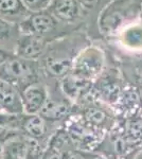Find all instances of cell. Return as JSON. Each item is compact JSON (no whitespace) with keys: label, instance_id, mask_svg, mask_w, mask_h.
<instances>
[{"label":"cell","instance_id":"8fae6325","mask_svg":"<svg viewBox=\"0 0 142 159\" xmlns=\"http://www.w3.org/2000/svg\"><path fill=\"white\" fill-rule=\"evenodd\" d=\"M24 114L38 115L48 98V85L45 80L36 82L20 91Z\"/></svg>","mask_w":142,"mask_h":159},{"label":"cell","instance_id":"484cf974","mask_svg":"<svg viewBox=\"0 0 142 159\" xmlns=\"http://www.w3.org/2000/svg\"><path fill=\"white\" fill-rule=\"evenodd\" d=\"M0 112H2V110H1V108H0Z\"/></svg>","mask_w":142,"mask_h":159},{"label":"cell","instance_id":"7c38bea8","mask_svg":"<svg viewBox=\"0 0 142 159\" xmlns=\"http://www.w3.org/2000/svg\"><path fill=\"white\" fill-rule=\"evenodd\" d=\"M58 83L64 94L72 103L76 104L91 93L94 81L81 78L73 73H69Z\"/></svg>","mask_w":142,"mask_h":159},{"label":"cell","instance_id":"9c48e42d","mask_svg":"<svg viewBox=\"0 0 142 159\" xmlns=\"http://www.w3.org/2000/svg\"><path fill=\"white\" fill-rule=\"evenodd\" d=\"M47 11L61 24L87 33V18L76 0H52Z\"/></svg>","mask_w":142,"mask_h":159},{"label":"cell","instance_id":"277c9868","mask_svg":"<svg viewBox=\"0 0 142 159\" xmlns=\"http://www.w3.org/2000/svg\"><path fill=\"white\" fill-rule=\"evenodd\" d=\"M18 27L21 34L35 35L45 38L50 43L70 33L76 32V30L57 21L47 10L30 13Z\"/></svg>","mask_w":142,"mask_h":159},{"label":"cell","instance_id":"52a82bcc","mask_svg":"<svg viewBox=\"0 0 142 159\" xmlns=\"http://www.w3.org/2000/svg\"><path fill=\"white\" fill-rule=\"evenodd\" d=\"M46 83L48 85V98L38 115L46 121L61 126L72 116L74 104L64 94L58 82L46 81Z\"/></svg>","mask_w":142,"mask_h":159},{"label":"cell","instance_id":"4fadbf2b","mask_svg":"<svg viewBox=\"0 0 142 159\" xmlns=\"http://www.w3.org/2000/svg\"><path fill=\"white\" fill-rule=\"evenodd\" d=\"M45 38L30 34H21L15 47L14 54L30 61H38L49 45Z\"/></svg>","mask_w":142,"mask_h":159},{"label":"cell","instance_id":"ffe728a7","mask_svg":"<svg viewBox=\"0 0 142 159\" xmlns=\"http://www.w3.org/2000/svg\"><path fill=\"white\" fill-rule=\"evenodd\" d=\"M98 156L97 153L87 152V151L80 150L72 145L70 142L62 152L59 159H95Z\"/></svg>","mask_w":142,"mask_h":159},{"label":"cell","instance_id":"ac0fdd59","mask_svg":"<svg viewBox=\"0 0 142 159\" xmlns=\"http://www.w3.org/2000/svg\"><path fill=\"white\" fill-rule=\"evenodd\" d=\"M110 56V55H109ZM112 57V56H110ZM128 84L142 89V61H115Z\"/></svg>","mask_w":142,"mask_h":159},{"label":"cell","instance_id":"6da1fadb","mask_svg":"<svg viewBox=\"0 0 142 159\" xmlns=\"http://www.w3.org/2000/svg\"><path fill=\"white\" fill-rule=\"evenodd\" d=\"M92 43L85 31H76L49 43L47 49L38 60L46 81L59 82L71 73L76 56Z\"/></svg>","mask_w":142,"mask_h":159},{"label":"cell","instance_id":"5b68a950","mask_svg":"<svg viewBox=\"0 0 142 159\" xmlns=\"http://www.w3.org/2000/svg\"><path fill=\"white\" fill-rule=\"evenodd\" d=\"M73 114L77 115L87 124L104 134L113 129L119 120L113 110L95 98L92 93L74 104Z\"/></svg>","mask_w":142,"mask_h":159},{"label":"cell","instance_id":"cb8c5ba5","mask_svg":"<svg viewBox=\"0 0 142 159\" xmlns=\"http://www.w3.org/2000/svg\"><path fill=\"white\" fill-rule=\"evenodd\" d=\"M140 91V98H141V116H142V89H139Z\"/></svg>","mask_w":142,"mask_h":159},{"label":"cell","instance_id":"e0dca14e","mask_svg":"<svg viewBox=\"0 0 142 159\" xmlns=\"http://www.w3.org/2000/svg\"><path fill=\"white\" fill-rule=\"evenodd\" d=\"M21 32L18 25L12 24L0 17V49L14 53Z\"/></svg>","mask_w":142,"mask_h":159},{"label":"cell","instance_id":"5bb4252c","mask_svg":"<svg viewBox=\"0 0 142 159\" xmlns=\"http://www.w3.org/2000/svg\"><path fill=\"white\" fill-rule=\"evenodd\" d=\"M0 108L9 115H22L24 106L19 90L12 84L0 80Z\"/></svg>","mask_w":142,"mask_h":159},{"label":"cell","instance_id":"30bf717a","mask_svg":"<svg viewBox=\"0 0 142 159\" xmlns=\"http://www.w3.org/2000/svg\"><path fill=\"white\" fill-rule=\"evenodd\" d=\"M58 127L59 126L57 125L46 121L39 115L22 114L20 116L18 129L21 130L25 135L29 136L30 138L36 140L44 148H46L51 136Z\"/></svg>","mask_w":142,"mask_h":159},{"label":"cell","instance_id":"7402d4cb","mask_svg":"<svg viewBox=\"0 0 142 159\" xmlns=\"http://www.w3.org/2000/svg\"><path fill=\"white\" fill-rule=\"evenodd\" d=\"M13 54H14L13 52H10V51L0 49V67H1V66L4 64V61H6L7 58L10 57V56H12Z\"/></svg>","mask_w":142,"mask_h":159},{"label":"cell","instance_id":"7a4b0ae2","mask_svg":"<svg viewBox=\"0 0 142 159\" xmlns=\"http://www.w3.org/2000/svg\"><path fill=\"white\" fill-rule=\"evenodd\" d=\"M142 13V0H110L97 19L98 43L113 39L123 28Z\"/></svg>","mask_w":142,"mask_h":159},{"label":"cell","instance_id":"603a6c76","mask_svg":"<svg viewBox=\"0 0 142 159\" xmlns=\"http://www.w3.org/2000/svg\"><path fill=\"white\" fill-rule=\"evenodd\" d=\"M133 159H142V148H141L140 151H139L138 153L136 154L135 157H134Z\"/></svg>","mask_w":142,"mask_h":159},{"label":"cell","instance_id":"ba28073f","mask_svg":"<svg viewBox=\"0 0 142 159\" xmlns=\"http://www.w3.org/2000/svg\"><path fill=\"white\" fill-rule=\"evenodd\" d=\"M63 126L72 145L87 152L95 153L105 136L104 133L87 124L76 114H72Z\"/></svg>","mask_w":142,"mask_h":159},{"label":"cell","instance_id":"44dd1931","mask_svg":"<svg viewBox=\"0 0 142 159\" xmlns=\"http://www.w3.org/2000/svg\"><path fill=\"white\" fill-rule=\"evenodd\" d=\"M52 0H21L22 4L30 13L47 10Z\"/></svg>","mask_w":142,"mask_h":159},{"label":"cell","instance_id":"9a60e30c","mask_svg":"<svg viewBox=\"0 0 142 159\" xmlns=\"http://www.w3.org/2000/svg\"><path fill=\"white\" fill-rule=\"evenodd\" d=\"M109 1L110 0H76L87 18V22H88L87 34L89 35L92 42L99 40L97 31V19L102 9Z\"/></svg>","mask_w":142,"mask_h":159},{"label":"cell","instance_id":"8992f818","mask_svg":"<svg viewBox=\"0 0 142 159\" xmlns=\"http://www.w3.org/2000/svg\"><path fill=\"white\" fill-rule=\"evenodd\" d=\"M107 63V52L104 46L101 43L92 42L76 56L71 73L95 81L105 70Z\"/></svg>","mask_w":142,"mask_h":159},{"label":"cell","instance_id":"2e32d148","mask_svg":"<svg viewBox=\"0 0 142 159\" xmlns=\"http://www.w3.org/2000/svg\"><path fill=\"white\" fill-rule=\"evenodd\" d=\"M30 12L21 0H0V17L15 25H19Z\"/></svg>","mask_w":142,"mask_h":159},{"label":"cell","instance_id":"d6986e66","mask_svg":"<svg viewBox=\"0 0 142 159\" xmlns=\"http://www.w3.org/2000/svg\"><path fill=\"white\" fill-rule=\"evenodd\" d=\"M121 129L131 144L138 150L142 148V116L131 118L126 120H119Z\"/></svg>","mask_w":142,"mask_h":159},{"label":"cell","instance_id":"3957f363","mask_svg":"<svg viewBox=\"0 0 142 159\" xmlns=\"http://www.w3.org/2000/svg\"><path fill=\"white\" fill-rule=\"evenodd\" d=\"M0 80L12 84L20 92L31 84L45 79L38 61L25 60L13 54L0 67Z\"/></svg>","mask_w":142,"mask_h":159},{"label":"cell","instance_id":"d4e9b609","mask_svg":"<svg viewBox=\"0 0 142 159\" xmlns=\"http://www.w3.org/2000/svg\"><path fill=\"white\" fill-rule=\"evenodd\" d=\"M95 159H108V158H106V157H104V156H101V155H98L97 156V158Z\"/></svg>","mask_w":142,"mask_h":159}]
</instances>
